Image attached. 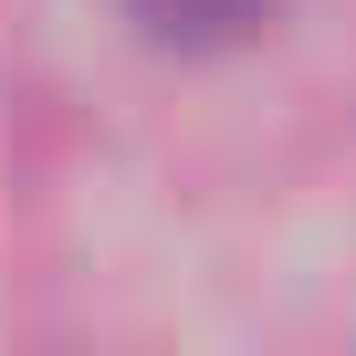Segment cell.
I'll use <instances>...</instances> for the list:
<instances>
[{
    "instance_id": "cell-1",
    "label": "cell",
    "mask_w": 356,
    "mask_h": 356,
    "mask_svg": "<svg viewBox=\"0 0 356 356\" xmlns=\"http://www.w3.org/2000/svg\"><path fill=\"white\" fill-rule=\"evenodd\" d=\"M115 11L157 42V53H231V42H252L283 0H115Z\"/></svg>"
}]
</instances>
